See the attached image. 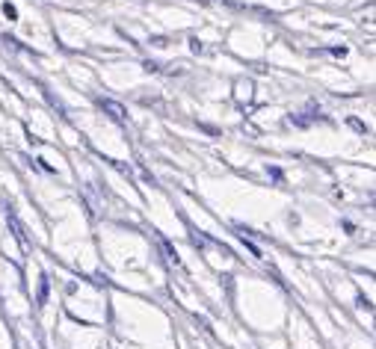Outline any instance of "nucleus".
<instances>
[{
	"mask_svg": "<svg viewBox=\"0 0 376 349\" xmlns=\"http://www.w3.org/2000/svg\"><path fill=\"white\" fill-rule=\"evenodd\" d=\"M101 110L110 115L113 122H119V125H125V122H127V110H125L119 101H110V98H101Z\"/></svg>",
	"mask_w": 376,
	"mask_h": 349,
	"instance_id": "obj_1",
	"label": "nucleus"
},
{
	"mask_svg": "<svg viewBox=\"0 0 376 349\" xmlns=\"http://www.w3.org/2000/svg\"><path fill=\"white\" fill-rule=\"evenodd\" d=\"M157 243H160V248H163V252H166L169 263H175V267H178V263H181V258H178V255H175V248L169 246V240H166V237H157Z\"/></svg>",
	"mask_w": 376,
	"mask_h": 349,
	"instance_id": "obj_2",
	"label": "nucleus"
},
{
	"mask_svg": "<svg viewBox=\"0 0 376 349\" xmlns=\"http://www.w3.org/2000/svg\"><path fill=\"white\" fill-rule=\"evenodd\" d=\"M4 12H6V18H9V21H15V18H18V9H15L12 4H4Z\"/></svg>",
	"mask_w": 376,
	"mask_h": 349,
	"instance_id": "obj_3",
	"label": "nucleus"
},
{
	"mask_svg": "<svg viewBox=\"0 0 376 349\" xmlns=\"http://www.w3.org/2000/svg\"><path fill=\"white\" fill-rule=\"evenodd\" d=\"M45 296H47V278H42V287H39V305L45 302Z\"/></svg>",
	"mask_w": 376,
	"mask_h": 349,
	"instance_id": "obj_4",
	"label": "nucleus"
},
{
	"mask_svg": "<svg viewBox=\"0 0 376 349\" xmlns=\"http://www.w3.org/2000/svg\"><path fill=\"white\" fill-rule=\"evenodd\" d=\"M350 127H355V130H358V134H365V130H368V127H365L362 122H358V119H350Z\"/></svg>",
	"mask_w": 376,
	"mask_h": 349,
	"instance_id": "obj_5",
	"label": "nucleus"
},
{
	"mask_svg": "<svg viewBox=\"0 0 376 349\" xmlns=\"http://www.w3.org/2000/svg\"><path fill=\"white\" fill-rule=\"evenodd\" d=\"M152 45H157V47H163V45H166V39H163V36H154V39H152Z\"/></svg>",
	"mask_w": 376,
	"mask_h": 349,
	"instance_id": "obj_6",
	"label": "nucleus"
}]
</instances>
